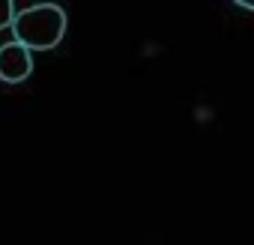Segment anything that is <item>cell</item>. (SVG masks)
Wrapping results in <instances>:
<instances>
[{"label": "cell", "instance_id": "1", "mask_svg": "<svg viewBox=\"0 0 254 245\" xmlns=\"http://www.w3.org/2000/svg\"><path fill=\"white\" fill-rule=\"evenodd\" d=\"M12 30H15V42H21L30 51L57 48L63 33H66V12L54 3L24 6V9L15 12Z\"/></svg>", "mask_w": 254, "mask_h": 245}, {"label": "cell", "instance_id": "2", "mask_svg": "<svg viewBox=\"0 0 254 245\" xmlns=\"http://www.w3.org/2000/svg\"><path fill=\"white\" fill-rule=\"evenodd\" d=\"M33 72V54L21 42H6L0 45V81L6 84H21Z\"/></svg>", "mask_w": 254, "mask_h": 245}, {"label": "cell", "instance_id": "3", "mask_svg": "<svg viewBox=\"0 0 254 245\" xmlns=\"http://www.w3.org/2000/svg\"><path fill=\"white\" fill-rule=\"evenodd\" d=\"M15 12H18V9L9 3V0H0V30H3V27H12Z\"/></svg>", "mask_w": 254, "mask_h": 245}]
</instances>
